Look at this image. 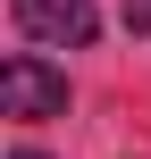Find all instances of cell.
Segmentation results:
<instances>
[{"label":"cell","mask_w":151,"mask_h":159,"mask_svg":"<svg viewBox=\"0 0 151 159\" xmlns=\"http://www.w3.org/2000/svg\"><path fill=\"white\" fill-rule=\"evenodd\" d=\"M8 17H17L25 42H59V50H84L101 34V8L92 0H8Z\"/></svg>","instance_id":"2"},{"label":"cell","mask_w":151,"mask_h":159,"mask_svg":"<svg viewBox=\"0 0 151 159\" xmlns=\"http://www.w3.org/2000/svg\"><path fill=\"white\" fill-rule=\"evenodd\" d=\"M8 159H42V151H8Z\"/></svg>","instance_id":"4"},{"label":"cell","mask_w":151,"mask_h":159,"mask_svg":"<svg viewBox=\"0 0 151 159\" xmlns=\"http://www.w3.org/2000/svg\"><path fill=\"white\" fill-rule=\"evenodd\" d=\"M126 34H143V42H151V0H126Z\"/></svg>","instance_id":"3"},{"label":"cell","mask_w":151,"mask_h":159,"mask_svg":"<svg viewBox=\"0 0 151 159\" xmlns=\"http://www.w3.org/2000/svg\"><path fill=\"white\" fill-rule=\"evenodd\" d=\"M67 109V75L34 50H8L0 59V117H59Z\"/></svg>","instance_id":"1"}]
</instances>
